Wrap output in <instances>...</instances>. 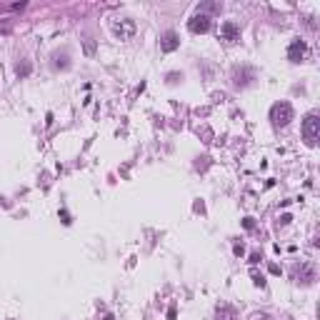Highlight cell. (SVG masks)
Here are the masks:
<instances>
[{
  "instance_id": "obj_1",
  "label": "cell",
  "mask_w": 320,
  "mask_h": 320,
  "mask_svg": "<svg viewBox=\"0 0 320 320\" xmlns=\"http://www.w3.org/2000/svg\"><path fill=\"white\" fill-rule=\"evenodd\" d=\"M270 120H273V125H278V128L288 125V123L293 120V105L285 103V100L275 103V105L270 108Z\"/></svg>"
},
{
  "instance_id": "obj_2",
  "label": "cell",
  "mask_w": 320,
  "mask_h": 320,
  "mask_svg": "<svg viewBox=\"0 0 320 320\" xmlns=\"http://www.w3.org/2000/svg\"><path fill=\"white\" fill-rule=\"evenodd\" d=\"M303 138L308 145H318V138H320V118L318 115H308L303 120Z\"/></svg>"
},
{
  "instance_id": "obj_3",
  "label": "cell",
  "mask_w": 320,
  "mask_h": 320,
  "mask_svg": "<svg viewBox=\"0 0 320 320\" xmlns=\"http://www.w3.org/2000/svg\"><path fill=\"white\" fill-rule=\"evenodd\" d=\"M315 268L310 265V263H300V265H295L293 268V280L298 283V285H313L315 283Z\"/></svg>"
},
{
  "instance_id": "obj_4",
  "label": "cell",
  "mask_w": 320,
  "mask_h": 320,
  "mask_svg": "<svg viewBox=\"0 0 320 320\" xmlns=\"http://www.w3.org/2000/svg\"><path fill=\"white\" fill-rule=\"evenodd\" d=\"M218 40L225 43V45H235V43L240 40V28H238L233 20L223 23V25H220V33H218Z\"/></svg>"
},
{
  "instance_id": "obj_5",
  "label": "cell",
  "mask_w": 320,
  "mask_h": 320,
  "mask_svg": "<svg viewBox=\"0 0 320 320\" xmlns=\"http://www.w3.org/2000/svg\"><path fill=\"white\" fill-rule=\"evenodd\" d=\"M188 30H190V33H195V35H203V33H208V30H210V18H208L205 13H198V15H193V18L188 20Z\"/></svg>"
},
{
  "instance_id": "obj_6",
  "label": "cell",
  "mask_w": 320,
  "mask_h": 320,
  "mask_svg": "<svg viewBox=\"0 0 320 320\" xmlns=\"http://www.w3.org/2000/svg\"><path fill=\"white\" fill-rule=\"evenodd\" d=\"M308 58V45L303 43V40H293L290 43V48H288V60H293V63H303Z\"/></svg>"
},
{
  "instance_id": "obj_7",
  "label": "cell",
  "mask_w": 320,
  "mask_h": 320,
  "mask_svg": "<svg viewBox=\"0 0 320 320\" xmlns=\"http://www.w3.org/2000/svg\"><path fill=\"white\" fill-rule=\"evenodd\" d=\"M178 45H180V38H178V33H173V30H168L163 38H160V50H163V53H173Z\"/></svg>"
},
{
  "instance_id": "obj_8",
  "label": "cell",
  "mask_w": 320,
  "mask_h": 320,
  "mask_svg": "<svg viewBox=\"0 0 320 320\" xmlns=\"http://www.w3.org/2000/svg\"><path fill=\"white\" fill-rule=\"evenodd\" d=\"M113 33H115L120 40H128V38L135 33V23H133V20H120V23L113 25Z\"/></svg>"
},
{
  "instance_id": "obj_9",
  "label": "cell",
  "mask_w": 320,
  "mask_h": 320,
  "mask_svg": "<svg viewBox=\"0 0 320 320\" xmlns=\"http://www.w3.org/2000/svg\"><path fill=\"white\" fill-rule=\"evenodd\" d=\"M215 318H218V320H238V313H235V308H230V305H220V308L215 310Z\"/></svg>"
},
{
  "instance_id": "obj_10",
  "label": "cell",
  "mask_w": 320,
  "mask_h": 320,
  "mask_svg": "<svg viewBox=\"0 0 320 320\" xmlns=\"http://www.w3.org/2000/svg\"><path fill=\"white\" fill-rule=\"evenodd\" d=\"M253 280H255V285H260V288L265 285V278H263V275H260L258 270H253Z\"/></svg>"
},
{
  "instance_id": "obj_11",
  "label": "cell",
  "mask_w": 320,
  "mask_h": 320,
  "mask_svg": "<svg viewBox=\"0 0 320 320\" xmlns=\"http://www.w3.org/2000/svg\"><path fill=\"white\" fill-rule=\"evenodd\" d=\"M243 225H245L248 230H253V228H255V223H253V218H245V220H243Z\"/></svg>"
},
{
  "instance_id": "obj_12",
  "label": "cell",
  "mask_w": 320,
  "mask_h": 320,
  "mask_svg": "<svg viewBox=\"0 0 320 320\" xmlns=\"http://www.w3.org/2000/svg\"><path fill=\"white\" fill-rule=\"evenodd\" d=\"M178 78H180L178 73H170V75H168V83H178Z\"/></svg>"
},
{
  "instance_id": "obj_13",
  "label": "cell",
  "mask_w": 320,
  "mask_h": 320,
  "mask_svg": "<svg viewBox=\"0 0 320 320\" xmlns=\"http://www.w3.org/2000/svg\"><path fill=\"white\" fill-rule=\"evenodd\" d=\"M250 263H253V265H255V263H260V255H258V253H253V255H250Z\"/></svg>"
},
{
  "instance_id": "obj_14",
  "label": "cell",
  "mask_w": 320,
  "mask_h": 320,
  "mask_svg": "<svg viewBox=\"0 0 320 320\" xmlns=\"http://www.w3.org/2000/svg\"><path fill=\"white\" fill-rule=\"evenodd\" d=\"M253 320H273L270 315H253Z\"/></svg>"
},
{
  "instance_id": "obj_15",
  "label": "cell",
  "mask_w": 320,
  "mask_h": 320,
  "mask_svg": "<svg viewBox=\"0 0 320 320\" xmlns=\"http://www.w3.org/2000/svg\"><path fill=\"white\" fill-rule=\"evenodd\" d=\"M105 320H113V315H105Z\"/></svg>"
}]
</instances>
